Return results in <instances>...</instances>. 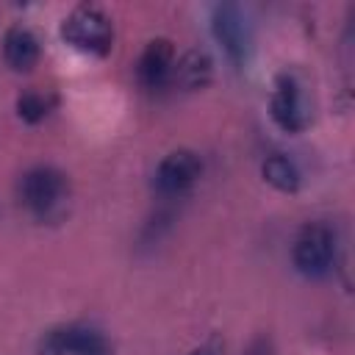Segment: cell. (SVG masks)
<instances>
[{
    "label": "cell",
    "mask_w": 355,
    "mask_h": 355,
    "mask_svg": "<svg viewBox=\"0 0 355 355\" xmlns=\"http://www.w3.org/2000/svg\"><path fill=\"white\" fill-rule=\"evenodd\" d=\"M61 36L67 39V44L89 55H105L111 50V22L103 11L89 8V6L75 8L64 19Z\"/></svg>",
    "instance_id": "6da1fadb"
},
{
    "label": "cell",
    "mask_w": 355,
    "mask_h": 355,
    "mask_svg": "<svg viewBox=\"0 0 355 355\" xmlns=\"http://www.w3.org/2000/svg\"><path fill=\"white\" fill-rule=\"evenodd\" d=\"M272 119L286 130V133H297L308 125V103H305V92L297 83L294 75H280L272 92Z\"/></svg>",
    "instance_id": "5b68a950"
},
{
    "label": "cell",
    "mask_w": 355,
    "mask_h": 355,
    "mask_svg": "<svg viewBox=\"0 0 355 355\" xmlns=\"http://www.w3.org/2000/svg\"><path fill=\"white\" fill-rule=\"evenodd\" d=\"M191 355H219L216 349H211V347H200V349H194Z\"/></svg>",
    "instance_id": "4fadbf2b"
},
{
    "label": "cell",
    "mask_w": 355,
    "mask_h": 355,
    "mask_svg": "<svg viewBox=\"0 0 355 355\" xmlns=\"http://www.w3.org/2000/svg\"><path fill=\"white\" fill-rule=\"evenodd\" d=\"M175 83H180L183 89H200L208 83L211 78V58L200 50H191L186 53L175 67H172V75H169Z\"/></svg>",
    "instance_id": "30bf717a"
},
{
    "label": "cell",
    "mask_w": 355,
    "mask_h": 355,
    "mask_svg": "<svg viewBox=\"0 0 355 355\" xmlns=\"http://www.w3.org/2000/svg\"><path fill=\"white\" fill-rule=\"evenodd\" d=\"M42 355H111V349L100 330L67 327L47 333L42 341Z\"/></svg>",
    "instance_id": "52a82bcc"
},
{
    "label": "cell",
    "mask_w": 355,
    "mask_h": 355,
    "mask_svg": "<svg viewBox=\"0 0 355 355\" xmlns=\"http://www.w3.org/2000/svg\"><path fill=\"white\" fill-rule=\"evenodd\" d=\"M333 255H336V239L333 230L322 222L305 225L294 241V263L302 275L308 277H319L333 266Z\"/></svg>",
    "instance_id": "7a4b0ae2"
},
{
    "label": "cell",
    "mask_w": 355,
    "mask_h": 355,
    "mask_svg": "<svg viewBox=\"0 0 355 355\" xmlns=\"http://www.w3.org/2000/svg\"><path fill=\"white\" fill-rule=\"evenodd\" d=\"M172 67H175V50L166 39H153L141 58H139V80L147 86V89H158L161 83L169 80L172 75Z\"/></svg>",
    "instance_id": "ba28073f"
},
{
    "label": "cell",
    "mask_w": 355,
    "mask_h": 355,
    "mask_svg": "<svg viewBox=\"0 0 355 355\" xmlns=\"http://www.w3.org/2000/svg\"><path fill=\"white\" fill-rule=\"evenodd\" d=\"M67 200V178L53 166H36L22 178V202L36 216H50Z\"/></svg>",
    "instance_id": "3957f363"
},
{
    "label": "cell",
    "mask_w": 355,
    "mask_h": 355,
    "mask_svg": "<svg viewBox=\"0 0 355 355\" xmlns=\"http://www.w3.org/2000/svg\"><path fill=\"white\" fill-rule=\"evenodd\" d=\"M53 108V94L42 92V89H28L19 94L17 100V114L25 119V122H39L47 116V111Z\"/></svg>",
    "instance_id": "7c38bea8"
},
{
    "label": "cell",
    "mask_w": 355,
    "mask_h": 355,
    "mask_svg": "<svg viewBox=\"0 0 355 355\" xmlns=\"http://www.w3.org/2000/svg\"><path fill=\"white\" fill-rule=\"evenodd\" d=\"M211 25H214V36L225 47L227 58L236 67H244L252 44H250V28H247V19L241 17V11L236 6H216Z\"/></svg>",
    "instance_id": "277c9868"
},
{
    "label": "cell",
    "mask_w": 355,
    "mask_h": 355,
    "mask_svg": "<svg viewBox=\"0 0 355 355\" xmlns=\"http://www.w3.org/2000/svg\"><path fill=\"white\" fill-rule=\"evenodd\" d=\"M263 178H266L275 189H280V191H294V189L300 186V172H297V166H294L286 155H272V158H266V161H263Z\"/></svg>",
    "instance_id": "8fae6325"
},
{
    "label": "cell",
    "mask_w": 355,
    "mask_h": 355,
    "mask_svg": "<svg viewBox=\"0 0 355 355\" xmlns=\"http://www.w3.org/2000/svg\"><path fill=\"white\" fill-rule=\"evenodd\" d=\"M3 55L11 69L28 72L39 61V39L28 28L14 25V28H8L6 39H3Z\"/></svg>",
    "instance_id": "9c48e42d"
},
{
    "label": "cell",
    "mask_w": 355,
    "mask_h": 355,
    "mask_svg": "<svg viewBox=\"0 0 355 355\" xmlns=\"http://www.w3.org/2000/svg\"><path fill=\"white\" fill-rule=\"evenodd\" d=\"M200 172H202V161H200L197 153H191V150H175V153H169L158 164V169H155V186H158L161 194L175 197V194H183L186 189H191L197 183Z\"/></svg>",
    "instance_id": "8992f818"
}]
</instances>
